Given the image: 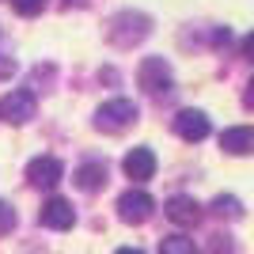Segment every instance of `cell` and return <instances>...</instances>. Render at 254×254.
<instances>
[{
  "label": "cell",
  "mask_w": 254,
  "mask_h": 254,
  "mask_svg": "<svg viewBox=\"0 0 254 254\" xmlns=\"http://www.w3.org/2000/svg\"><path fill=\"white\" fill-rule=\"evenodd\" d=\"M137 118H140V110H137L133 99H110V103H103L95 110V126L103 129V133H122V129H129Z\"/></svg>",
  "instance_id": "1"
},
{
  "label": "cell",
  "mask_w": 254,
  "mask_h": 254,
  "mask_svg": "<svg viewBox=\"0 0 254 254\" xmlns=\"http://www.w3.org/2000/svg\"><path fill=\"white\" fill-rule=\"evenodd\" d=\"M137 84L148 91V95H171L175 91V76H171V64L163 57H144L137 68Z\"/></svg>",
  "instance_id": "2"
},
{
  "label": "cell",
  "mask_w": 254,
  "mask_h": 254,
  "mask_svg": "<svg viewBox=\"0 0 254 254\" xmlns=\"http://www.w3.org/2000/svg\"><path fill=\"white\" fill-rule=\"evenodd\" d=\"M148 31H152V19L144 11H122L110 19V42L114 46H133L140 38H148Z\"/></svg>",
  "instance_id": "3"
},
{
  "label": "cell",
  "mask_w": 254,
  "mask_h": 254,
  "mask_svg": "<svg viewBox=\"0 0 254 254\" xmlns=\"http://www.w3.org/2000/svg\"><path fill=\"white\" fill-rule=\"evenodd\" d=\"M152 212H156V201H152L144 190H126L118 197V216L126 224H144Z\"/></svg>",
  "instance_id": "4"
},
{
  "label": "cell",
  "mask_w": 254,
  "mask_h": 254,
  "mask_svg": "<svg viewBox=\"0 0 254 254\" xmlns=\"http://www.w3.org/2000/svg\"><path fill=\"white\" fill-rule=\"evenodd\" d=\"M27 179H31V186H38V190H53V186L64 179V167H61V159H53V156H34L31 163H27Z\"/></svg>",
  "instance_id": "5"
},
{
  "label": "cell",
  "mask_w": 254,
  "mask_h": 254,
  "mask_svg": "<svg viewBox=\"0 0 254 254\" xmlns=\"http://www.w3.org/2000/svg\"><path fill=\"white\" fill-rule=\"evenodd\" d=\"M0 118H4L8 126L31 122V118H34V95H31V91H11V95H4V99H0Z\"/></svg>",
  "instance_id": "6"
},
{
  "label": "cell",
  "mask_w": 254,
  "mask_h": 254,
  "mask_svg": "<svg viewBox=\"0 0 254 254\" xmlns=\"http://www.w3.org/2000/svg\"><path fill=\"white\" fill-rule=\"evenodd\" d=\"M38 220H42L46 228H53V232H64V228L76 224V209H72V201H64V197H50V201L42 205V212H38Z\"/></svg>",
  "instance_id": "7"
},
{
  "label": "cell",
  "mask_w": 254,
  "mask_h": 254,
  "mask_svg": "<svg viewBox=\"0 0 254 254\" xmlns=\"http://www.w3.org/2000/svg\"><path fill=\"white\" fill-rule=\"evenodd\" d=\"M163 212H167V220H171V224H179V228H190V224L201 220V205L193 201V197H186V193H175V197H167Z\"/></svg>",
  "instance_id": "8"
},
{
  "label": "cell",
  "mask_w": 254,
  "mask_h": 254,
  "mask_svg": "<svg viewBox=\"0 0 254 254\" xmlns=\"http://www.w3.org/2000/svg\"><path fill=\"white\" fill-rule=\"evenodd\" d=\"M209 118L201 114V110H179V114H175V133H179L182 140H205L209 137Z\"/></svg>",
  "instance_id": "9"
},
{
  "label": "cell",
  "mask_w": 254,
  "mask_h": 254,
  "mask_svg": "<svg viewBox=\"0 0 254 254\" xmlns=\"http://www.w3.org/2000/svg\"><path fill=\"white\" fill-rule=\"evenodd\" d=\"M122 171H126L133 182H148L152 175H156V152L144 148V144H140V148H133L126 159H122Z\"/></svg>",
  "instance_id": "10"
},
{
  "label": "cell",
  "mask_w": 254,
  "mask_h": 254,
  "mask_svg": "<svg viewBox=\"0 0 254 254\" xmlns=\"http://www.w3.org/2000/svg\"><path fill=\"white\" fill-rule=\"evenodd\" d=\"M220 148L232 152V156H251L254 152V129L251 126H235L220 133Z\"/></svg>",
  "instance_id": "11"
},
{
  "label": "cell",
  "mask_w": 254,
  "mask_h": 254,
  "mask_svg": "<svg viewBox=\"0 0 254 254\" xmlns=\"http://www.w3.org/2000/svg\"><path fill=\"white\" fill-rule=\"evenodd\" d=\"M76 186H80V190H87V193H95L99 186H106V163L103 159H87V163H80V167H76Z\"/></svg>",
  "instance_id": "12"
},
{
  "label": "cell",
  "mask_w": 254,
  "mask_h": 254,
  "mask_svg": "<svg viewBox=\"0 0 254 254\" xmlns=\"http://www.w3.org/2000/svg\"><path fill=\"white\" fill-rule=\"evenodd\" d=\"M159 254H201V251L186 235H167V239H159Z\"/></svg>",
  "instance_id": "13"
},
{
  "label": "cell",
  "mask_w": 254,
  "mask_h": 254,
  "mask_svg": "<svg viewBox=\"0 0 254 254\" xmlns=\"http://www.w3.org/2000/svg\"><path fill=\"white\" fill-rule=\"evenodd\" d=\"M212 212L216 216H243V205H239V197H232V193H220V197H212Z\"/></svg>",
  "instance_id": "14"
},
{
  "label": "cell",
  "mask_w": 254,
  "mask_h": 254,
  "mask_svg": "<svg viewBox=\"0 0 254 254\" xmlns=\"http://www.w3.org/2000/svg\"><path fill=\"white\" fill-rule=\"evenodd\" d=\"M11 4H15V11L27 15V19H31V15H42V8H46V0H11Z\"/></svg>",
  "instance_id": "15"
},
{
  "label": "cell",
  "mask_w": 254,
  "mask_h": 254,
  "mask_svg": "<svg viewBox=\"0 0 254 254\" xmlns=\"http://www.w3.org/2000/svg\"><path fill=\"white\" fill-rule=\"evenodd\" d=\"M11 228H15V209H11L8 201H0V235L11 232Z\"/></svg>",
  "instance_id": "16"
},
{
  "label": "cell",
  "mask_w": 254,
  "mask_h": 254,
  "mask_svg": "<svg viewBox=\"0 0 254 254\" xmlns=\"http://www.w3.org/2000/svg\"><path fill=\"white\" fill-rule=\"evenodd\" d=\"M11 72H15V57H11V53H0V80H8Z\"/></svg>",
  "instance_id": "17"
},
{
  "label": "cell",
  "mask_w": 254,
  "mask_h": 254,
  "mask_svg": "<svg viewBox=\"0 0 254 254\" xmlns=\"http://www.w3.org/2000/svg\"><path fill=\"white\" fill-rule=\"evenodd\" d=\"M212 254H232V243H228V235H212Z\"/></svg>",
  "instance_id": "18"
},
{
  "label": "cell",
  "mask_w": 254,
  "mask_h": 254,
  "mask_svg": "<svg viewBox=\"0 0 254 254\" xmlns=\"http://www.w3.org/2000/svg\"><path fill=\"white\" fill-rule=\"evenodd\" d=\"M243 53H247V57H251V61H254V31H251V34H247V38H243Z\"/></svg>",
  "instance_id": "19"
},
{
  "label": "cell",
  "mask_w": 254,
  "mask_h": 254,
  "mask_svg": "<svg viewBox=\"0 0 254 254\" xmlns=\"http://www.w3.org/2000/svg\"><path fill=\"white\" fill-rule=\"evenodd\" d=\"M243 103H247V106H254V80L247 84V91H243Z\"/></svg>",
  "instance_id": "20"
},
{
  "label": "cell",
  "mask_w": 254,
  "mask_h": 254,
  "mask_svg": "<svg viewBox=\"0 0 254 254\" xmlns=\"http://www.w3.org/2000/svg\"><path fill=\"white\" fill-rule=\"evenodd\" d=\"M61 4H64V8H72V4H76V8H84L87 0H61Z\"/></svg>",
  "instance_id": "21"
},
{
  "label": "cell",
  "mask_w": 254,
  "mask_h": 254,
  "mask_svg": "<svg viewBox=\"0 0 254 254\" xmlns=\"http://www.w3.org/2000/svg\"><path fill=\"white\" fill-rule=\"evenodd\" d=\"M118 254H144V251H137V247H122Z\"/></svg>",
  "instance_id": "22"
}]
</instances>
